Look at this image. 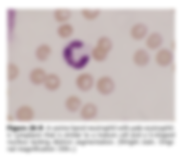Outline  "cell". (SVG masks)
Wrapping results in <instances>:
<instances>
[{
    "instance_id": "obj_1",
    "label": "cell",
    "mask_w": 182,
    "mask_h": 158,
    "mask_svg": "<svg viewBox=\"0 0 182 158\" xmlns=\"http://www.w3.org/2000/svg\"><path fill=\"white\" fill-rule=\"evenodd\" d=\"M63 59L66 64L71 69L80 71L88 65L91 58L85 48L84 43L79 39L70 41L63 48L62 51Z\"/></svg>"
},
{
    "instance_id": "obj_2",
    "label": "cell",
    "mask_w": 182,
    "mask_h": 158,
    "mask_svg": "<svg viewBox=\"0 0 182 158\" xmlns=\"http://www.w3.org/2000/svg\"><path fill=\"white\" fill-rule=\"evenodd\" d=\"M116 88L115 81L109 75H102L96 80L94 88L101 95L104 96L109 95L113 93Z\"/></svg>"
},
{
    "instance_id": "obj_3",
    "label": "cell",
    "mask_w": 182,
    "mask_h": 158,
    "mask_svg": "<svg viewBox=\"0 0 182 158\" xmlns=\"http://www.w3.org/2000/svg\"><path fill=\"white\" fill-rule=\"evenodd\" d=\"M96 79L91 73L82 72L76 77L74 81L76 88L82 92H88L94 87Z\"/></svg>"
},
{
    "instance_id": "obj_4",
    "label": "cell",
    "mask_w": 182,
    "mask_h": 158,
    "mask_svg": "<svg viewBox=\"0 0 182 158\" xmlns=\"http://www.w3.org/2000/svg\"><path fill=\"white\" fill-rule=\"evenodd\" d=\"M6 149L7 151L9 152H18L28 153L32 152H53L56 150V148L51 145L42 146L33 145L20 146L9 145Z\"/></svg>"
},
{
    "instance_id": "obj_5",
    "label": "cell",
    "mask_w": 182,
    "mask_h": 158,
    "mask_svg": "<svg viewBox=\"0 0 182 158\" xmlns=\"http://www.w3.org/2000/svg\"><path fill=\"white\" fill-rule=\"evenodd\" d=\"M80 146H109L113 145V140L104 139L94 138H84L77 139L75 142Z\"/></svg>"
},
{
    "instance_id": "obj_6",
    "label": "cell",
    "mask_w": 182,
    "mask_h": 158,
    "mask_svg": "<svg viewBox=\"0 0 182 158\" xmlns=\"http://www.w3.org/2000/svg\"><path fill=\"white\" fill-rule=\"evenodd\" d=\"M111 50L108 47L97 43L90 51L91 58L98 63L103 62L107 59Z\"/></svg>"
},
{
    "instance_id": "obj_7",
    "label": "cell",
    "mask_w": 182,
    "mask_h": 158,
    "mask_svg": "<svg viewBox=\"0 0 182 158\" xmlns=\"http://www.w3.org/2000/svg\"><path fill=\"white\" fill-rule=\"evenodd\" d=\"M61 84V80L59 76L56 73H47L43 85L47 90L54 92L58 90Z\"/></svg>"
},
{
    "instance_id": "obj_8",
    "label": "cell",
    "mask_w": 182,
    "mask_h": 158,
    "mask_svg": "<svg viewBox=\"0 0 182 158\" xmlns=\"http://www.w3.org/2000/svg\"><path fill=\"white\" fill-rule=\"evenodd\" d=\"M173 59L172 53L169 50L162 49L158 51L156 54L155 60L157 64L160 67H164L168 66Z\"/></svg>"
},
{
    "instance_id": "obj_9",
    "label": "cell",
    "mask_w": 182,
    "mask_h": 158,
    "mask_svg": "<svg viewBox=\"0 0 182 158\" xmlns=\"http://www.w3.org/2000/svg\"><path fill=\"white\" fill-rule=\"evenodd\" d=\"M47 73L41 67H36L32 69L29 73L30 80L33 84L38 86L43 85Z\"/></svg>"
},
{
    "instance_id": "obj_10",
    "label": "cell",
    "mask_w": 182,
    "mask_h": 158,
    "mask_svg": "<svg viewBox=\"0 0 182 158\" xmlns=\"http://www.w3.org/2000/svg\"><path fill=\"white\" fill-rule=\"evenodd\" d=\"M133 61L134 64L139 67L146 66L150 60V56L147 52L143 49L136 50L133 54Z\"/></svg>"
},
{
    "instance_id": "obj_11",
    "label": "cell",
    "mask_w": 182,
    "mask_h": 158,
    "mask_svg": "<svg viewBox=\"0 0 182 158\" xmlns=\"http://www.w3.org/2000/svg\"><path fill=\"white\" fill-rule=\"evenodd\" d=\"M82 133L84 138H94L113 140L118 138V134L115 132H86Z\"/></svg>"
},
{
    "instance_id": "obj_12",
    "label": "cell",
    "mask_w": 182,
    "mask_h": 158,
    "mask_svg": "<svg viewBox=\"0 0 182 158\" xmlns=\"http://www.w3.org/2000/svg\"><path fill=\"white\" fill-rule=\"evenodd\" d=\"M79 110L80 115L83 118L89 119L96 115L98 108L94 103L88 102L82 104Z\"/></svg>"
},
{
    "instance_id": "obj_13",
    "label": "cell",
    "mask_w": 182,
    "mask_h": 158,
    "mask_svg": "<svg viewBox=\"0 0 182 158\" xmlns=\"http://www.w3.org/2000/svg\"><path fill=\"white\" fill-rule=\"evenodd\" d=\"M82 104L80 98L78 96L72 95L69 96L65 102L66 108L69 111L72 112L79 110Z\"/></svg>"
},
{
    "instance_id": "obj_14",
    "label": "cell",
    "mask_w": 182,
    "mask_h": 158,
    "mask_svg": "<svg viewBox=\"0 0 182 158\" xmlns=\"http://www.w3.org/2000/svg\"><path fill=\"white\" fill-rule=\"evenodd\" d=\"M51 52L52 49L49 45L46 44H42L37 48L35 52L36 56L39 61L44 62L49 59Z\"/></svg>"
},
{
    "instance_id": "obj_15",
    "label": "cell",
    "mask_w": 182,
    "mask_h": 158,
    "mask_svg": "<svg viewBox=\"0 0 182 158\" xmlns=\"http://www.w3.org/2000/svg\"><path fill=\"white\" fill-rule=\"evenodd\" d=\"M71 10L67 9H58L53 13V17L57 22L61 24L67 22L72 16Z\"/></svg>"
},
{
    "instance_id": "obj_16",
    "label": "cell",
    "mask_w": 182,
    "mask_h": 158,
    "mask_svg": "<svg viewBox=\"0 0 182 158\" xmlns=\"http://www.w3.org/2000/svg\"><path fill=\"white\" fill-rule=\"evenodd\" d=\"M74 28L71 24L67 22L61 24L58 27L57 33L58 36L63 39L68 38L73 34Z\"/></svg>"
},
{
    "instance_id": "obj_17",
    "label": "cell",
    "mask_w": 182,
    "mask_h": 158,
    "mask_svg": "<svg viewBox=\"0 0 182 158\" xmlns=\"http://www.w3.org/2000/svg\"><path fill=\"white\" fill-rule=\"evenodd\" d=\"M162 41L161 37L159 34L156 33H153L147 39L146 45L149 49L155 50L160 45Z\"/></svg>"
},
{
    "instance_id": "obj_18",
    "label": "cell",
    "mask_w": 182,
    "mask_h": 158,
    "mask_svg": "<svg viewBox=\"0 0 182 158\" xmlns=\"http://www.w3.org/2000/svg\"><path fill=\"white\" fill-rule=\"evenodd\" d=\"M175 129V126L171 124L144 126V131L146 132H171L174 131Z\"/></svg>"
},
{
    "instance_id": "obj_19",
    "label": "cell",
    "mask_w": 182,
    "mask_h": 158,
    "mask_svg": "<svg viewBox=\"0 0 182 158\" xmlns=\"http://www.w3.org/2000/svg\"><path fill=\"white\" fill-rule=\"evenodd\" d=\"M32 110L27 106H23L19 108L17 112V118L20 120L27 121L30 120L33 116Z\"/></svg>"
},
{
    "instance_id": "obj_20",
    "label": "cell",
    "mask_w": 182,
    "mask_h": 158,
    "mask_svg": "<svg viewBox=\"0 0 182 158\" xmlns=\"http://www.w3.org/2000/svg\"><path fill=\"white\" fill-rule=\"evenodd\" d=\"M13 136L15 138L31 140L42 138L43 135V134L40 132L29 131L15 133L13 135Z\"/></svg>"
},
{
    "instance_id": "obj_21",
    "label": "cell",
    "mask_w": 182,
    "mask_h": 158,
    "mask_svg": "<svg viewBox=\"0 0 182 158\" xmlns=\"http://www.w3.org/2000/svg\"><path fill=\"white\" fill-rule=\"evenodd\" d=\"M146 32L147 29L144 25L138 24L133 27L131 30V34L135 38L140 39L145 36Z\"/></svg>"
},
{
    "instance_id": "obj_22",
    "label": "cell",
    "mask_w": 182,
    "mask_h": 158,
    "mask_svg": "<svg viewBox=\"0 0 182 158\" xmlns=\"http://www.w3.org/2000/svg\"><path fill=\"white\" fill-rule=\"evenodd\" d=\"M19 70L18 67L14 64L9 63L7 66V76L8 80H14L18 76Z\"/></svg>"
},
{
    "instance_id": "obj_23",
    "label": "cell",
    "mask_w": 182,
    "mask_h": 158,
    "mask_svg": "<svg viewBox=\"0 0 182 158\" xmlns=\"http://www.w3.org/2000/svg\"><path fill=\"white\" fill-rule=\"evenodd\" d=\"M100 11L97 9H84L81 11L83 17L88 20H92L96 19L99 14Z\"/></svg>"
},
{
    "instance_id": "obj_24",
    "label": "cell",
    "mask_w": 182,
    "mask_h": 158,
    "mask_svg": "<svg viewBox=\"0 0 182 158\" xmlns=\"http://www.w3.org/2000/svg\"><path fill=\"white\" fill-rule=\"evenodd\" d=\"M119 138L117 143L119 145H127L131 146L137 145L140 144V140L139 139L131 138Z\"/></svg>"
},
{
    "instance_id": "obj_25",
    "label": "cell",
    "mask_w": 182,
    "mask_h": 158,
    "mask_svg": "<svg viewBox=\"0 0 182 158\" xmlns=\"http://www.w3.org/2000/svg\"><path fill=\"white\" fill-rule=\"evenodd\" d=\"M9 145L20 146L28 145L29 144L28 140L21 138H15L14 139H8L6 142Z\"/></svg>"
},
{
    "instance_id": "obj_26",
    "label": "cell",
    "mask_w": 182,
    "mask_h": 158,
    "mask_svg": "<svg viewBox=\"0 0 182 158\" xmlns=\"http://www.w3.org/2000/svg\"><path fill=\"white\" fill-rule=\"evenodd\" d=\"M6 129L8 131L16 133L28 131V126L25 125L8 124L6 126Z\"/></svg>"
},
{
    "instance_id": "obj_27",
    "label": "cell",
    "mask_w": 182,
    "mask_h": 158,
    "mask_svg": "<svg viewBox=\"0 0 182 158\" xmlns=\"http://www.w3.org/2000/svg\"><path fill=\"white\" fill-rule=\"evenodd\" d=\"M74 143L72 139L63 138L54 139L52 142V143L57 146L72 145Z\"/></svg>"
},
{
    "instance_id": "obj_28",
    "label": "cell",
    "mask_w": 182,
    "mask_h": 158,
    "mask_svg": "<svg viewBox=\"0 0 182 158\" xmlns=\"http://www.w3.org/2000/svg\"><path fill=\"white\" fill-rule=\"evenodd\" d=\"M31 145L42 146L50 145L52 142L47 139H42L41 138L31 139L29 141Z\"/></svg>"
},
{
    "instance_id": "obj_29",
    "label": "cell",
    "mask_w": 182,
    "mask_h": 158,
    "mask_svg": "<svg viewBox=\"0 0 182 158\" xmlns=\"http://www.w3.org/2000/svg\"><path fill=\"white\" fill-rule=\"evenodd\" d=\"M77 149L72 145L57 146L56 150L60 152H73L76 151Z\"/></svg>"
},
{
    "instance_id": "obj_30",
    "label": "cell",
    "mask_w": 182,
    "mask_h": 158,
    "mask_svg": "<svg viewBox=\"0 0 182 158\" xmlns=\"http://www.w3.org/2000/svg\"><path fill=\"white\" fill-rule=\"evenodd\" d=\"M43 136L47 138L53 139L62 137V133L53 131H47L43 134Z\"/></svg>"
},
{
    "instance_id": "obj_31",
    "label": "cell",
    "mask_w": 182,
    "mask_h": 158,
    "mask_svg": "<svg viewBox=\"0 0 182 158\" xmlns=\"http://www.w3.org/2000/svg\"><path fill=\"white\" fill-rule=\"evenodd\" d=\"M28 131L33 132H39L45 129V126L42 124H30L28 126Z\"/></svg>"
},
{
    "instance_id": "obj_32",
    "label": "cell",
    "mask_w": 182,
    "mask_h": 158,
    "mask_svg": "<svg viewBox=\"0 0 182 158\" xmlns=\"http://www.w3.org/2000/svg\"><path fill=\"white\" fill-rule=\"evenodd\" d=\"M158 143L160 145L171 146L174 144L175 141L173 139L163 138L159 139Z\"/></svg>"
},
{
    "instance_id": "obj_33",
    "label": "cell",
    "mask_w": 182,
    "mask_h": 158,
    "mask_svg": "<svg viewBox=\"0 0 182 158\" xmlns=\"http://www.w3.org/2000/svg\"><path fill=\"white\" fill-rule=\"evenodd\" d=\"M156 141L153 138H145L140 141V144L143 145H153L156 144Z\"/></svg>"
},
{
    "instance_id": "obj_34",
    "label": "cell",
    "mask_w": 182,
    "mask_h": 158,
    "mask_svg": "<svg viewBox=\"0 0 182 158\" xmlns=\"http://www.w3.org/2000/svg\"><path fill=\"white\" fill-rule=\"evenodd\" d=\"M144 131V126L137 125L131 126L130 132H142Z\"/></svg>"
},
{
    "instance_id": "obj_35",
    "label": "cell",
    "mask_w": 182,
    "mask_h": 158,
    "mask_svg": "<svg viewBox=\"0 0 182 158\" xmlns=\"http://www.w3.org/2000/svg\"><path fill=\"white\" fill-rule=\"evenodd\" d=\"M7 137L8 138H10L13 135L11 133H10L9 132L7 133Z\"/></svg>"
}]
</instances>
